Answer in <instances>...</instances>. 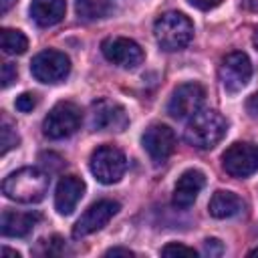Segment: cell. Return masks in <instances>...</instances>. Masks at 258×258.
<instances>
[{"instance_id": "13", "label": "cell", "mask_w": 258, "mask_h": 258, "mask_svg": "<svg viewBox=\"0 0 258 258\" xmlns=\"http://www.w3.org/2000/svg\"><path fill=\"white\" fill-rule=\"evenodd\" d=\"M141 145L147 151V155L151 157V161L155 165L167 161V157L173 153L175 149V135L167 125L155 123L149 125L141 137Z\"/></svg>"}, {"instance_id": "7", "label": "cell", "mask_w": 258, "mask_h": 258, "mask_svg": "<svg viewBox=\"0 0 258 258\" xmlns=\"http://www.w3.org/2000/svg\"><path fill=\"white\" fill-rule=\"evenodd\" d=\"M30 71L34 79L40 83H58L71 73V60L64 52L48 48V50L38 52L32 58Z\"/></svg>"}, {"instance_id": "14", "label": "cell", "mask_w": 258, "mask_h": 258, "mask_svg": "<svg viewBox=\"0 0 258 258\" xmlns=\"http://www.w3.org/2000/svg\"><path fill=\"white\" fill-rule=\"evenodd\" d=\"M85 194V181L77 175L60 177L54 191V208L60 216H71Z\"/></svg>"}, {"instance_id": "29", "label": "cell", "mask_w": 258, "mask_h": 258, "mask_svg": "<svg viewBox=\"0 0 258 258\" xmlns=\"http://www.w3.org/2000/svg\"><path fill=\"white\" fill-rule=\"evenodd\" d=\"M14 2H16V0H0V10H2V12L10 10V6H12Z\"/></svg>"}, {"instance_id": "26", "label": "cell", "mask_w": 258, "mask_h": 258, "mask_svg": "<svg viewBox=\"0 0 258 258\" xmlns=\"http://www.w3.org/2000/svg\"><path fill=\"white\" fill-rule=\"evenodd\" d=\"M187 2L196 8H200V10H212V8L220 6L224 0H187Z\"/></svg>"}, {"instance_id": "33", "label": "cell", "mask_w": 258, "mask_h": 258, "mask_svg": "<svg viewBox=\"0 0 258 258\" xmlns=\"http://www.w3.org/2000/svg\"><path fill=\"white\" fill-rule=\"evenodd\" d=\"M254 44L258 46V28H256V32H254Z\"/></svg>"}, {"instance_id": "5", "label": "cell", "mask_w": 258, "mask_h": 258, "mask_svg": "<svg viewBox=\"0 0 258 258\" xmlns=\"http://www.w3.org/2000/svg\"><path fill=\"white\" fill-rule=\"evenodd\" d=\"M81 125V109L71 101L56 103L42 121V133L48 139L71 137Z\"/></svg>"}, {"instance_id": "8", "label": "cell", "mask_w": 258, "mask_h": 258, "mask_svg": "<svg viewBox=\"0 0 258 258\" xmlns=\"http://www.w3.org/2000/svg\"><path fill=\"white\" fill-rule=\"evenodd\" d=\"M101 52L103 56L121 67V69H135L137 64L143 62V50L141 46L125 36H109L101 42Z\"/></svg>"}, {"instance_id": "21", "label": "cell", "mask_w": 258, "mask_h": 258, "mask_svg": "<svg viewBox=\"0 0 258 258\" xmlns=\"http://www.w3.org/2000/svg\"><path fill=\"white\" fill-rule=\"evenodd\" d=\"M0 153L6 155L12 147L18 145V135H16V127L12 125V121L8 119L6 113L0 115Z\"/></svg>"}, {"instance_id": "12", "label": "cell", "mask_w": 258, "mask_h": 258, "mask_svg": "<svg viewBox=\"0 0 258 258\" xmlns=\"http://www.w3.org/2000/svg\"><path fill=\"white\" fill-rule=\"evenodd\" d=\"M119 212V204L113 200H99L95 204H91L85 214L77 220L75 228H73V236L75 238H83L89 236L97 230H101L103 226L109 224V220Z\"/></svg>"}, {"instance_id": "24", "label": "cell", "mask_w": 258, "mask_h": 258, "mask_svg": "<svg viewBox=\"0 0 258 258\" xmlns=\"http://www.w3.org/2000/svg\"><path fill=\"white\" fill-rule=\"evenodd\" d=\"M16 81V67L12 62H4L2 64V87H10Z\"/></svg>"}, {"instance_id": "10", "label": "cell", "mask_w": 258, "mask_h": 258, "mask_svg": "<svg viewBox=\"0 0 258 258\" xmlns=\"http://www.w3.org/2000/svg\"><path fill=\"white\" fill-rule=\"evenodd\" d=\"M222 167L232 177H248L258 169V149L250 143H232L222 155Z\"/></svg>"}, {"instance_id": "27", "label": "cell", "mask_w": 258, "mask_h": 258, "mask_svg": "<svg viewBox=\"0 0 258 258\" xmlns=\"http://www.w3.org/2000/svg\"><path fill=\"white\" fill-rule=\"evenodd\" d=\"M105 256H135V252H131L129 248H111L105 252Z\"/></svg>"}, {"instance_id": "9", "label": "cell", "mask_w": 258, "mask_h": 258, "mask_svg": "<svg viewBox=\"0 0 258 258\" xmlns=\"http://www.w3.org/2000/svg\"><path fill=\"white\" fill-rule=\"evenodd\" d=\"M204 99H206V91L202 85L183 83L171 93V99L167 103V113L173 119H189L202 109Z\"/></svg>"}, {"instance_id": "1", "label": "cell", "mask_w": 258, "mask_h": 258, "mask_svg": "<svg viewBox=\"0 0 258 258\" xmlns=\"http://www.w3.org/2000/svg\"><path fill=\"white\" fill-rule=\"evenodd\" d=\"M50 177L38 167H22L12 171L2 181V191L8 200L20 204H38L48 191Z\"/></svg>"}, {"instance_id": "2", "label": "cell", "mask_w": 258, "mask_h": 258, "mask_svg": "<svg viewBox=\"0 0 258 258\" xmlns=\"http://www.w3.org/2000/svg\"><path fill=\"white\" fill-rule=\"evenodd\" d=\"M228 131L226 119L212 109H200L196 115L189 117L185 125L183 139L196 149H212L216 147Z\"/></svg>"}, {"instance_id": "4", "label": "cell", "mask_w": 258, "mask_h": 258, "mask_svg": "<svg viewBox=\"0 0 258 258\" xmlns=\"http://www.w3.org/2000/svg\"><path fill=\"white\" fill-rule=\"evenodd\" d=\"M91 173L95 175L97 181L101 183H117L125 169H127V159L125 153L115 147V145H101L91 153Z\"/></svg>"}, {"instance_id": "28", "label": "cell", "mask_w": 258, "mask_h": 258, "mask_svg": "<svg viewBox=\"0 0 258 258\" xmlns=\"http://www.w3.org/2000/svg\"><path fill=\"white\" fill-rule=\"evenodd\" d=\"M246 107H248V111H250V115H258V93L256 95H252L250 99H248V103H246Z\"/></svg>"}, {"instance_id": "23", "label": "cell", "mask_w": 258, "mask_h": 258, "mask_svg": "<svg viewBox=\"0 0 258 258\" xmlns=\"http://www.w3.org/2000/svg\"><path fill=\"white\" fill-rule=\"evenodd\" d=\"M16 109L22 111V113H28L36 107V95L34 93H22L20 97H16Z\"/></svg>"}, {"instance_id": "31", "label": "cell", "mask_w": 258, "mask_h": 258, "mask_svg": "<svg viewBox=\"0 0 258 258\" xmlns=\"http://www.w3.org/2000/svg\"><path fill=\"white\" fill-rule=\"evenodd\" d=\"M246 2V6H248V10H258V0H244Z\"/></svg>"}, {"instance_id": "19", "label": "cell", "mask_w": 258, "mask_h": 258, "mask_svg": "<svg viewBox=\"0 0 258 258\" xmlns=\"http://www.w3.org/2000/svg\"><path fill=\"white\" fill-rule=\"evenodd\" d=\"M0 44H2V50L6 54H22L28 48V38L20 30L2 28V32H0Z\"/></svg>"}, {"instance_id": "15", "label": "cell", "mask_w": 258, "mask_h": 258, "mask_svg": "<svg viewBox=\"0 0 258 258\" xmlns=\"http://www.w3.org/2000/svg\"><path fill=\"white\" fill-rule=\"evenodd\" d=\"M204 185H206V175L202 171H198V169L183 171L173 187V198H171L173 206L179 210L189 208L198 200V194L202 191Z\"/></svg>"}, {"instance_id": "30", "label": "cell", "mask_w": 258, "mask_h": 258, "mask_svg": "<svg viewBox=\"0 0 258 258\" xmlns=\"http://www.w3.org/2000/svg\"><path fill=\"white\" fill-rule=\"evenodd\" d=\"M2 254L4 256H12V258H20V254L14 252V250H10V248H2Z\"/></svg>"}, {"instance_id": "32", "label": "cell", "mask_w": 258, "mask_h": 258, "mask_svg": "<svg viewBox=\"0 0 258 258\" xmlns=\"http://www.w3.org/2000/svg\"><path fill=\"white\" fill-rule=\"evenodd\" d=\"M248 256H258V246H256L254 250H250V252H248Z\"/></svg>"}, {"instance_id": "11", "label": "cell", "mask_w": 258, "mask_h": 258, "mask_svg": "<svg viewBox=\"0 0 258 258\" xmlns=\"http://www.w3.org/2000/svg\"><path fill=\"white\" fill-rule=\"evenodd\" d=\"M127 123V113L117 101L99 99L91 105V127L95 131H123Z\"/></svg>"}, {"instance_id": "20", "label": "cell", "mask_w": 258, "mask_h": 258, "mask_svg": "<svg viewBox=\"0 0 258 258\" xmlns=\"http://www.w3.org/2000/svg\"><path fill=\"white\" fill-rule=\"evenodd\" d=\"M75 10L83 20H99L109 14L111 6L105 0H75Z\"/></svg>"}, {"instance_id": "22", "label": "cell", "mask_w": 258, "mask_h": 258, "mask_svg": "<svg viewBox=\"0 0 258 258\" xmlns=\"http://www.w3.org/2000/svg\"><path fill=\"white\" fill-rule=\"evenodd\" d=\"M161 254L163 256H196L198 252L189 246H183V244H177V242H171L167 246L161 248Z\"/></svg>"}, {"instance_id": "17", "label": "cell", "mask_w": 258, "mask_h": 258, "mask_svg": "<svg viewBox=\"0 0 258 258\" xmlns=\"http://www.w3.org/2000/svg\"><path fill=\"white\" fill-rule=\"evenodd\" d=\"M64 0H32L30 16L38 26H54L64 18Z\"/></svg>"}, {"instance_id": "16", "label": "cell", "mask_w": 258, "mask_h": 258, "mask_svg": "<svg viewBox=\"0 0 258 258\" xmlns=\"http://www.w3.org/2000/svg\"><path fill=\"white\" fill-rule=\"evenodd\" d=\"M40 216L36 212H14V210H4L2 220H0V230L8 238H22L32 232Z\"/></svg>"}, {"instance_id": "6", "label": "cell", "mask_w": 258, "mask_h": 258, "mask_svg": "<svg viewBox=\"0 0 258 258\" xmlns=\"http://www.w3.org/2000/svg\"><path fill=\"white\" fill-rule=\"evenodd\" d=\"M220 83L222 87L228 91V93H238L242 91L250 77H252V62L250 58L240 52V50H234V52H228L222 62H220Z\"/></svg>"}, {"instance_id": "18", "label": "cell", "mask_w": 258, "mask_h": 258, "mask_svg": "<svg viewBox=\"0 0 258 258\" xmlns=\"http://www.w3.org/2000/svg\"><path fill=\"white\" fill-rule=\"evenodd\" d=\"M242 200L234 194V191H226V189H218L210 204H208V212L210 216L218 218V220H224V218H232L236 216L240 210H242Z\"/></svg>"}, {"instance_id": "25", "label": "cell", "mask_w": 258, "mask_h": 258, "mask_svg": "<svg viewBox=\"0 0 258 258\" xmlns=\"http://www.w3.org/2000/svg\"><path fill=\"white\" fill-rule=\"evenodd\" d=\"M204 246H206V254H210V256H220L222 250H224L222 242L216 240V238H208V240L204 242Z\"/></svg>"}, {"instance_id": "3", "label": "cell", "mask_w": 258, "mask_h": 258, "mask_svg": "<svg viewBox=\"0 0 258 258\" xmlns=\"http://www.w3.org/2000/svg\"><path fill=\"white\" fill-rule=\"evenodd\" d=\"M153 34L163 50H181L194 38V24L181 12H165L153 24Z\"/></svg>"}]
</instances>
